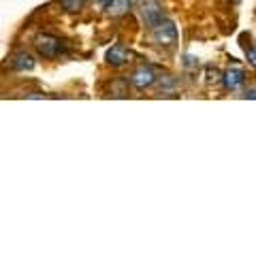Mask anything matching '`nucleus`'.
I'll list each match as a JSON object with an SVG mask.
<instances>
[{
	"label": "nucleus",
	"mask_w": 256,
	"mask_h": 256,
	"mask_svg": "<svg viewBox=\"0 0 256 256\" xmlns=\"http://www.w3.org/2000/svg\"><path fill=\"white\" fill-rule=\"evenodd\" d=\"M34 47L43 58H58L64 52V43L58 36H52V34H38L34 38Z\"/></svg>",
	"instance_id": "nucleus-1"
},
{
	"label": "nucleus",
	"mask_w": 256,
	"mask_h": 256,
	"mask_svg": "<svg viewBox=\"0 0 256 256\" xmlns=\"http://www.w3.org/2000/svg\"><path fill=\"white\" fill-rule=\"evenodd\" d=\"M152 36H154V41L162 47H173L178 43V28H175V24L169 22V20H162L158 24V26L152 28Z\"/></svg>",
	"instance_id": "nucleus-2"
},
{
	"label": "nucleus",
	"mask_w": 256,
	"mask_h": 256,
	"mask_svg": "<svg viewBox=\"0 0 256 256\" xmlns=\"http://www.w3.org/2000/svg\"><path fill=\"white\" fill-rule=\"evenodd\" d=\"M141 18H143V22H146L150 28L158 26V24L164 20L162 6H160L158 0H143V4H141Z\"/></svg>",
	"instance_id": "nucleus-3"
},
{
	"label": "nucleus",
	"mask_w": 256,
	"mask_h": 256,
	"mask_svg": "<svg viewBox=\"0 0 256 256\" xmlns=\"http://www.w3.org/2000/svg\"><path fill=\"white\" fill-rule=\"evenodd\" d=\"M154 82H156V73H154V68H150V66H139L130 77V84L137 88V90H146V88L154 86Z\"/></svg>",
	"instance_id": "nucleus-4"
},
{
	"label": "nucleus",
	"mask_w": 256,
	"mask_h": 256,
	"mask_svg": "<svg viewBox=\"0 0 256 256\" xmlns=\"http://www.w3.org/2000/svg\"><path fill=\"white\" fill-rule=\"evenodd\" d=\"M105 58H107V62L111 64V66H124L126 62H130L132 54H130V50H126L124 45H114L107 52Z\"/></svg>",
	"instance_id": "nucleus-5"
},
{
	"label": "nucleus",
	"mask_w": 256,
	"mask_h": 256,
	"mask_svg": "<svg viewBox=\"0 0 256 256\" xmlns=\"http://www.w3.org/2000/svg\"><path fill=\"white\" fill-rule=\"evenodd\" d=\"M34 58L28 54V52H18L13 56V60H11V66L15 68V70H32L34 68Z\"/></svg>",
	"instance_id": "nucleus-6"
},
{
	"label": "nucleus",
	"mask_w": 256,
	"mask_h": 256,
	"mask_svg": "<svg viewBox=\"0 0 256 256\" xmlns=\"http://www.w3.org/2000/svg\"><path fill=\"white\" fill-rule=\"evenodd\" d=\"M244 70L242 68H230L224 73V86L228 88V90H237L239 86L244 84Z\"/></svg>",
	"instance_id": "nucleus-7"
},
{
	"label": "nucleus",
	"mask_w": 256,
	"mask_h": 256,
	"mask_svg": "<svg viewBox=\"0 0 256 256\" xmlns=\"http://www.w3.org/2000/svg\"><path fill=\"white\" fill-rule=\"evenodd\" d=\"M130 6H132V0H114L107 11L111 15H122V13H126L128 9H130Z\"/></svg>",
	"instance_id": "nucleus-8"
},
{
	"label": "nucleus",
	"mask_w": 256,
	"mask_h": 256,
	"mask_svg": "<svg viewBox=\"0 0 256 256\" xmlns=\"http://www.w3.org/2000/svg\"><path fill=\"white\" fill-rule=\"evenodd\" d=\"M60 4H62V9H64V11L77 13V11H82V9H84L86 0H60Z\"/></svg>",
	"instance_id": "nucleus-9"
},
{
	"label": "nucleus",
	"mask_w": 256,
	"mask_h": 256,
	"mask_svg": "<svg viewBox=\"0 0 256 256\" xmlns=\"http://www.w3.org/2000/svg\"><path fill=\"white\" fill-rule=\"evenodd\" d=\"M248 62L256 68V47H250V50H248Z\"/></svg>",
	"instance_id": "nucleus-10"
},
{
	"label": "nucleus",
	"mask_w": 256,
	"mask_h": 256,
	"mask_svg": "<svg viewBox=\"0 0 256 256\" xmlns=\"http://www.w3.org/2000/svg\"><path fill=\"white\" fill-rule=\"evenodd\" d=\"M94 2H96V4H98V6H100V9H109V4H111V2H114V0H94Z\"/></svg>",
	"instance_id": "nucleus-11"
},
{
	"label": "nucleus",
	"mask_w": 256,
	"mask_h": 256,
	"mask_svg": "<svg viewBox=\"0 0 256 256\" xmlns=\"http://www.w3.org/2000/svg\"><path fill=\"white\" fill-rule=\"evenodd\" d=\"M244 96H246V98H256V88H250V90H248Z\"/></svg>",
	"instance_id": "nucleus-12"
}]
</instances>
